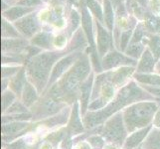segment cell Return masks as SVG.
<instances>
[{
	"label": "cell",
	"instance_id": "74e56055",
	"mask_svg": "<svg viewBox=\"0 0 160 149\" xmlns=\"http://www.w3.org/2000/svg\"><path fill=\"white\" fill-rule=\"evenodd\" d=\"M152 125H153L155 128L160 129V109L157 110V112H156V114H155V117H154Z\"/></svg>",
	"mask_w": 160,
	"mask_h": 149
},
{
	"label": "cell",
	"instance_id": "30bf717a",
	"mask_svg": "<svg viewBox=\"0 0 160 149\" xmlns=\"http://www.w3.org/2000/svg\"><path fill=\"white\" fill-rule=\"evenodd\" d=\"M95 25H96V32H97V49H98V56L101 58H103L110 51L112 46L113 44L112 40V33L110 32L106 26L102 23H101L100 21L96 20L95 21Z\"/></svg>",
	"mask_w": 160,
	"mask_h": 149
},
{
	"label": "cell",
	"instance_id": "b9f144b4",
	"mask_svg": "<svg viewBox=\"0 0 160 149\" xmlns=\"http://www.w3.org/2000/svg\"><path fill=\"white\" fill-rule=\"evenodd\" d=\"M61 1H63V2H68L72 5H78V0H61Z\"/></svg>",
	"mask_w": 160,
	"mask_h": 149
},
{
	"label": "cell",
	"instance_id": "5b68a950",
	"mask_svg": "<svg viewBox=\"0 0 160 149\" xmlns=\"http://www.w3.org/2000/svg\"><path fill=\"white\" fill-rule=\"evenodd\" d=\"M128 132L123 114L120 112L110 117L100 130V133L104 140L117 147H123L124 142L128 138Z\"/></svg>",
	"mask_w": 160,
	"mask_h": 149
},
{
	"label": "cell",
	"instance_id": "8992f818",
	"mask_svg": "<svg viewBox=\"0 0 160 149\" xmlns=\"http://www.w3.org/2000/svg\"><path fill=\"white\" fill-rule=\"evenodd\" d=\"M65 106L63 102L53 97L52 96L48 95L44 97L39 102L35 103L33 106V118L35 119H41L46 118L50 115L57 113L59 110Z\"/></svg>",
	"mask_w": 160,
	"mask_h": 149
},
{
	"label": "cell",
	"instance_id": "7bdbcfd3",
	"mask_svg": "<svg viewBox=\"0 0 160 149\" xmlns=\"http://www.w3.org/2000/svg\"><path fill=\"white\" fill-rule=\"evenodd\" d=\"M155 71H156V73H157L158 75H160V60L158 61V62H157V64H156Z\"/></svg>",
	"mask_w": 160,
	"mask_h": 149
},
{
	"label": "cell",
	"instance_id": "2e32d148",
	"mask_svg": "<svg viewBox=\"0 0 160 149\" xmlns=\"http://www.w3.org/2000/svg\"><path fill=\"white\" fill-rule=\"evenodd\" d=\"M84 124L82 123L81 117L79 114V102H75L74 107L72 110V114L70 117V122L68 124L67 131L70 135H77L84 132Z\"/></svg>",
	"mask_w": 160,
	"mask_h": 149
},
{
	"label": "cell",
	"instance_id": "e0dca14e",
	"mask_svg": "<svg viewBox=\"0 0 160 149\" xmlns=\"http://www.w3.org/2000/svg\"><path fill=\"white\" fill-rule=\"evenodd\" d=\"M53 39L54 38L52 37L51 33L44 30L37 33L30 40V43L32 44V46H35L44 50H50L53 47Z\"/></svg>",
	"mask_w": 160,
	"mask_h": 149
},
{
	"label": "cell",
	"instance_id": "7a4b0ae2",
	"mask_svg": "<svg viewBox=\"0 0 160 149\" xmlns=\"http://www.w3.org/2000/svg\"><path fill=\"white\" fill-rule=\"evenodd\" d=\"M92 74V61L89 54L82 53L63 78L51 87L49 95L61 102L73 101V97L80 92V87Z\"/></svg>",
	"mask_w": 160,
	"mask_h": 149
},
{
	"label": "cell",
	"instance_id": "4dcf8cb0",
	"mask_svg": "<svg viewBox=\"0 0 160 149\" xmlns=\"http://www.w3.org/2000/svg\"><path fill=\"white\" fill-rule=\"evenodd\" d=\"M67 43H68L67 35L59 34V35L54 37V39H53V47L56 48L58 51H62V50H64V48L67 46Z\"/></svg>",
	"mask_w": 160,
	"mask_h": 149
},
{
	"label": "cell",
	"instance_id": "836d02e7",
	"mask_svg": "<svg viewBox=\"0 0 160 149\" xmlns=\"http://www.w3.org/2000/svg\"><path fill=\"white\" fill-rule=\"evenodd\" d=\"M21 67H6L2 68V79H11L21 70Z\"/></svg>",
	"mask_w": 160,
	"mask_h": 149
},
{
	"label": "cell",
	"instance_id": "d6986e66",
	"mask_svg": "<svg viewBox=\"0 0 160 149\" xmlns=\"http://www.w3.org/2000/svg\"><path fill=\"white\" fill-rule=\"evenodd\" d=\"M38 91L29 81L26 82L25 87L22 92V102L25 104V107H31L38 102Z\"/></svg>",
	"mask_w": 160,
	"mask_h": 149
},
{
	"label": "cell",
	"instance_id": "52a82bcc",
	"mask_svg": "<svg viewBox=\"0 0 160 149\" xmlns=\"http://www.w3.org/2000/svg\"><path fill=\"white\" fill-rule=\"evenodd\" d=\"M137 61L126 56L123 52H119L118 50H110V51L102 58V67L104 72L112 71V69H118L120 67H135Z\"/></svg>",
	"mask_w": 160,
	"mask_h": 149
},
{
	"label": "cell",
	"instance_id": "277c9868",
	"mask_svg": "<svg viewBox=\"0 0 160 149\" xmlns=\"http://www.w3.org/2000/svg\"><path fill=\"white\" fill-rule=\"evenodd\" d=\"M158 107L159 102L157 101L138 102L126 107L122 114L128 131L134 132L151 125Z\"/></svg>",
	"mask_w": 160,
	"mask_h": 149
},
{
	"label": "cell",
	"instance_id": "9c48e42d",
	"mask_svg": "<svg viewBox=\"0 0 160 149\" xmlns=\"http://www.w3.org/2000/svg\"><path fill=\"white\" fill-rule=\"evenodd\" d=\"M14 26L21 36H23L26 39H32L37 33L40 32L42 23L38 18V14L33 12L14 22Z\"/></svg>",
	"mask_w": 160,
	"mask_h": 149
},
{
	"label": "cell",
	"instance_id": "60d3db41",
	"mask_svg": "<svg viewBox=\"0 0 160 149\" xmlns=\"http://www.w3.org/2000/svg\"><path fill=\"white\" fill-rule=\"evenodd\" d=\"M110 2H112V6L114 8V10L117 9V7L118 6V5H120L121 3H123L124 2V0H110Z\"/></svg>",
	"mask_w": 160,
	"mask_h": 149
},
{
	"label": "cell",
	"instance_id": "4316f807",
	"mask_svg": "<svg viewBox=\"0 0 160 149\" xmlns=\"http://www.w3.org/2000/svg\"><path fill=\"white\" fill-rule=\"evenodd\" d=\"M145 44L144 43H133L129 44L128 47L126 48L124 54L126 56L130 57L131 59H134L137 61V59H140L142 54L145 51Z\"/></svg>",
	"mask_w": 160,
	"mask_h": 149
},
{
	"label": "cell",
	"instance_id": "f546056e",
	"mask_svg": "<svg viewBox=\"0 0 160 149\" xmlns=\"http://www.w3.org/2000/svg\"><path fill=\"white\" fill-rule=\"evenodd\" d=\"M15 98H16V95L11 90H6V91L3 92V93H2V108H3V112H6V110L15 102H14Z\"/></svg>",
	"mask_w": 160,
	"mask_h": 149
},
{
	"label": "cell",
	"instance_id": "6da1fadb",
	"mask_svg": "<svg viewBox=\"0 0 160 149\" xmlns=\"http://www.w3.org/2000/svg\"><path fill=\"white\" fill-rule=\"evenodd\" d=\"M145 99L152 101L154 97L148 95V92L134 81H129L128 84L120 87L115 97L103 108L86 113L84 117V125L87 128H93L106 122L110 117L119 112V110L123 107Z\"/></svg>",
	"mask_w": 160,
	"mask_h": 149
},
{
	"label": "cell",
	"instance_id": "ffe728a7",
	"mask_svg": "<svg viewBox=\"0 0 160 149\" xmlns=\"http://www.w3.org/2000/svg\"><path fill=\"white\" fill-rule=\"evenodd\" d=\"M142 23L151 35L160 34V15L154 14L151 11H146Z\"/></svg>",
	"mask_w": 160,
	"mask_h": 149
},
{
	"label": "cell",
	"instance_id": "e575fe53",
	"mask_svg": "<svg viewBox=\"0 0 160 149\" xmlns=\"http://www.w3.org/2000/svg\"><path fill=\"white\" fill-rule=\"evenodd\" d=\"M143 90L146 91L153 97L160 98V86H147V85H139Z\"/></svg>",
	"mask_w": 160,
	"mask_h": 149
},
{
	"label": "cell",
	"instance_id": "7402d4cb",
	"mask_svg": "<svg viewBox=\"0 0 160 149\" xmlns=\"http://www.w3.org/2000/svg\"><path fill=\"white\" fill-rule=\"evenodd\" d=\"M82 22V16L75 8H72L70 11L68 23H67V34L68 36L74 35L80 29V24Z\"/></svg>",
	"mask_w": 160,
	"mask_h": 149
},
{
	"label": "cell",
	"instance_id": "603a6c76",
	"mask_svg": "<svg viewBox=\"0 0 160 149\" xmlns=\"http://www.w3.org/2000/svg\"><path fill=\"white\" fill-rule=\"evenodd\" d=\"M133 79L139 85L160 86V75L158 74H138L133 75Z\"/></svg>",
	"mask_w": 160,
	"mask_h": 149
},
{
	"label": "cell",
	"instance_id": "f1b7e54d",
	"mask_svg": "<svg viewBox=\"0 0 160 149\" xmlns=\"http://www.w3.org/2000/svg\"><path fill=\"white\" fill-rule=\"evenodd\" d=\"M147 45H148V49L153 54V56L157 60L160 59V34L150 35Z\"/></svg>",
	"mask_w": 160,
	"mask_h": 149
},
{
	"label": "cell",
	"instance_id": "d6a6232c",
	"mask_svg": "<svg viewBox=\"0 0 160 149\" xmlns=\"http://www.w3.org/2000/svg\"><path fill=\"white\" fill-rule=\"evenodd\" d=\"M104 138L102 135H91L89 138H88V142L95 148V149H102L104 147Z\"/></svg>",
	"mask_w": 160,
	"mask_h": 149
},
{
	"label": "cell",
	"instance_id": "ee69618b",
	"mask_svg": "<svg viewBox=\"0 0 160 149\" xmlns=\"http://www.w3.org/2000/svg\"><path fill=\"white\" fill-rule=\"evenodd\" d=\"M42 1H43L44 3H49V2H52L53 0H42Z\"/></svg>",
	"mask_w": 160,
	"mask_h": 149
},
{
	"label": "cell",
	"instance_id": "ac0fdd59",
	"mask_svg": "<svg viewBox=\"0 0 160 149\" xmlns=\"http://www.w3.org/2000/svg\"><path fill=\"white\" fill-rule=\"evenodd\" d=\"M26 78H27L26 71H25V69L22 68L18 73L13 77V78L10 79L9 90L12 91L15 95H18V97H20L22 95V92H23L26 82L28 81Z\"/></svg>",
	"mask_w": 160,
	"mask_h": 149
},
{
	"label": "cell",
	"instance_id": "cb8c5ba5",
	"mask_svg": "<svg viewBox=\"0 0 160 149\" xmlns=\"http://www.w3.org/2000/svg\"><path fill=\"white\" fill-rule=\"evenodd\" d=\"M142 149H160V129L154 128L142 142Z\"/></svg>",
	"mask_w": 160,
	"mask_h": 149
},
{
	"label": "cell",
	"instance_id": "8d00e7d4",
	"mask_svg": "<svg viewBox=\"0 0 160 149\" xmlns=\"http://www.w3.org/2000/svg\"><path fill=\"white\" fill-rule=\"evenodd\" d=\"M72 145H73V140L71 138V135H65L62 143H61V149H72Z\"/></svg>",
	"mask_w": 160,
	"mask_h": 149
},
{
	"label": "cell",
	"instance_id": "ab89813d",
	"mask_svg": "<svg viewBox=\"0 0 160 149\" xmlns=\"http://www.w3.org/2000/svg\"><path fill=\"white\" fill-rule=\"evenodd\" d=\"M76 149H91L90 143L85 142V141H81L79 144H77Z\"/></svg>",
	"mask_w": 160,
	"mask_h": 149
},
{
	"label": "cell",
	"instance_id": "7c38bea8",
	"mask_svg": "<svg viewBox=\"0 0 160 149\" xmlns=\"http://www.w3.org/2000/svg\"><path fill=\"white\" fill-rule=\"evenodd\" d=\"M92 82H93V74L92 73L89 78L82 82L80 87V92H79L80 95L79 96H80V102H81L82 117H85L87 109H89L90 101L92 97L91 92H92V89H93Z\"/></svg>",
	"mask_w": 160,
	"mask_h": 149
},
{
	"label": "cell",
	"instance_id": "ba28073f",
	"mask_svg": "<svg viewBox=\"0 0 160 149\" xmlns=\"http://www.w3.org/2000/svg\"><path fill=\"white\" fill-rule=\"evenodd\" d=\"M82 53L84 52H81V51L73 52V53L68 54L67 56L63 57L62 59H60L53 68L50 80H49L48 87H52V85L56 84L61 79V77H63L72 67H73V65L78 61V59L82 56Z\"/></svg>",
	"mask_w": 160,
	"mask_h": 149
},
{
	"label": "cell",
	"instance_id": "484cf974",
	"mask_svg": "<svg viewBox=\"0 0 160 149\" xmlns=\"http://www.w3.org/2000/svg\"><path fill=\"white\" fill-rule=\"evenodd\" d=\"M29 123L27 122H18L14 121L12 123H3L2 125V133L5 135H14L18 132H22L26 127H28Z\"/></svg>",
	"mask_w": 160,
	"mask_h": 149
},
{
	"label": "cell",
	"instance_id": "1f68e13d",
	"mask_svg": "<svg viewBox=\"0 0 160 149\" xmlns=\"http://www.w3.org/2000/svg\"><path fill=\"white\" fill-rule=\"evenodd\" d=\"M27 112V107L21 102H15L12 106H11L4 113H11V114H19Z\"/></svg>",
	"mask_w": 160,
	"mask_h": 149
},
{
	"label": "cell",
	"instance_id": "44dd1931",
	"mask_svg": "<svg viewBox=\"0 0 160 149\" xmlns=\"http://www.w3.org/2000/svg\"><path fill=\"white\" fill-rule=\"evenodd\" d=\"M115 22V11L110 0H103V24L107 28L113 32Z\"/></svg>",
	"mask_w": 160,
	"mask_h": 149
},
{
	"label": "cell",
	"instance_id": "5bb4252c",
	"mask_svg": "<svg viewBox=\"0 0 160 149\" xmlns=\"http://www.w3.org/2000/svg\"><path fill=\"white\" fill-rule=\"evenodd\" d=\"M36 8L26 7L21 5H15L13 7H9L2 11V17L9 22H16L25 16L33 13Z\"/></svg>",
	"mask_w": 160,
	"mask_h": 149
},
{
	"label": "cell",
	"instance_id": "d590c367",
	"mask_svg": "<svg viewBox=\"0 0 160 149\" xmlns=\"http://www.w3.org/2000/svg\"><path fill=\"white\" fill-rule=\"evenodd\" d=\"M42 3H43L42 0H18L17 5H21V6H26V7L36 8L37 6H40Z\"/></svg>",
	"mask_w": 160,
	"mask_h": 149
},
{
	"label": "cell",
	"instance_id": "3957f363",
	"mask_svg": "<svg viewBox=\"0 0 160 149\" xmlns=\"http://www.w3.org/2000/svg\"><path fill=\"white\" fill-rule=\"evenodd\" d=\"M70 53L73 52L69 48L62 51H48L39 53L27 60L25 68L27 80L36 87L38 92H42L49 84L51 73L56 63Z\"/></svg>",
	"mask_w": 160,
	"mask_h": 149
},
{
	"label": "cell",
	"instance_id": "f6af8a7d",
	"mask_svg": "<svg viewBox=\"0 0 160 149\" xmlns=\"http://www.w3.org/2000/svg\"><path fill=\"white\" fill-rule=\"evenodd\" d=\"M137 149H142V148H140V147H139V148H137Z\"/></svg>",
	"mask_w": 160,
	"mask_h": 149
},
{
	"label": "cell",
	"instance_id": "4fadbf2b",
	"mask_svg": "<svg viewBox=\"0 0 160 149\" xmlns=\"http://www.w3.org/2000/svg\"><path fill=\"white\" fill-rule=\"evenodd\" d=\"M157 59L153 56V54L148 48L145 49L144 53L142 54L139 62L137 63L136 73L138 74H153L155 71L157 64Z\"/></svg>",
	"mask_w": 160,
	"mask_h": 149
},
{
	"label": "cell",
	"instance_id": "8fae6325",
	"mask_svg": "<svg viewBox=\"0 0 160 149\" xmlns=\"http://www.w3.org/2000/svg\"><path fill=\"white\" fill-rule=\"evenodd\" d=\"M27 49H28V42L22 37L14 39H2V53L5 56H22V54Z\"/></svg>",
	"mask_w": 160,
	"mask_h": 149
},
{
	"label": "cell",
	"instance_id": "9a60e30c",
	"mask_svg": "<svg viewBox=\"0 0 160 149\" xmlns=\"http://www.w3.org/2000/svg\"><path fill=\"white\" fill-rule=\"evenodd\" d=\"M152 124L149 126H146L144 128L138 129L134 132H131V134L128 136L124 144H123V149H135L136 147H138L141 143L144 140L146 136L150 133V131L152 130Z\"/></svg>",
	"mask_w": 160,
	"mask_h": 149
},
{
	"label": "cell",
	"instance_id": "d4e9b609",
	"mask_svg": "<svg viewBox=\"0 0 160 149\" xmlns=\"http://www.w3.org/2000/svg\"><path fill=\"white\" fill-rule=\"evenodd\" d=\"M85 4L88 9L91 11L92 15L96 18V20L103 24V8L102 4L98 0H86Z\"/></svg>",
	"mask_w": 160,
	"mask_h": 149
},
{
	"label": "cell",
	"instance_id": "f35d334b",
	"mask_svg": "<svg viewBox=\"0 0 160 149\" xmlns=\"http://www.w3.org/2000/svg\"><path fill=\"white\" fill-rule=\"evenodd\" d=\"M132 1L135 2L136 4H138L143 9H145L148 5H149V0H132Z\"/></svg>",
	"mask_w": 160,
	"mask_h": 149
},
{
	"label": "cell",
	"instance_id": "83f0119b",
	"mask_svg": "<svg viewBox=\"0 0 160 149\" xmlns=\"http://www.w3.org/2000/svg\"><path fill=\"white\" fill-rule=\"evenodd\" d=\"M2 39H14V38H20L21 35L15 26L11 25L10 22L6 19L2 18V31H1Z\"/></svg>",
	"mask_w": 160,
	"mask_h": 149
}]
</instances>
